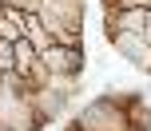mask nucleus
<instances>
[{"instance_id": "obj_1", "label": "nucleus", "mask_w": 151, "mask_h": 131, "mask_svg": "<svg viewBox=\"0 0 151 131\" xmlns=\"http://www.w3.org/2000/svg\"><path fill=\"white\" fill-rule=\"evenodd\" d=\"M44 127L48 123L32 103V87L16 72L0 76V131H44Z\"/></svg>"}, {"instance_id": "obj_2", "label": "nucleus", "mask_w": 151, "mask_h": 131, "mask_svg": "<svg viewBox=\"0 0 151 131\" xmlns=\"http://www.w3.org/2000/svg\"><path fill=\"white\" fill-rule=\"evenodd\" d=\"M36 16L56 44L83 48V0H44Z\"/></svg>"}, {"instance_id": "obj_3", "label": "nucleus", "mask_w": 151, "mask_h": 131, "mask_svg": "<svg viewBox=\"0 0 151 131\" xmlns=\"http://www.w3.org/2000/svg\"><path fill=\"white\" fill-rule=\"evenodd\" d=\"M76 127L80 131H135L127 111V92L123 95H96L80 107L76 115Z\"/></svg>"}, {"instance_id": "obj_4", "label": "nucleus", "mask_w": 151, "mask_h": 131, "mask_svg": "<svg viewBox=\"0 0 151 131\" xmlns=\"http://www.w3.org/2000/svg\"><path fill=\"white\" fill-rule=\"evenodd\" d=\"M48 68V79H80L83 68H88V52L83 48H68V44H48L40 52Z\"/></svg>"}, {"instance_id": "obj_5", "label": "nucleus", "mask_w": 151, "mask_h": 131, "mask_svg": "<svg viewBox=\"0 0 151 131\" xmlns=\"http://www.w3.org/2000/svg\"><path fill=\"white\" fill-rule=\"evenodd\" d=\"M104 32H107V44H111L131 68H139V72L151 76V44H147L143 32H123V28H104Z\"/></svg>"}, {"instance_id": "obj_6", "label": "nucleus", "mask_w": 151, "mask_h": 131, "mask_svg": "<svg viewBox=\"0 0 151 131\" xmlns=\"http://www.w3.org/2000/svg\"><path fill=\"white\" fill-rule=\"evenodd\" d=\"M24 40H28L36 52H44L48 44H56V40L48 36V28L40 24V16H36V12H24Z\"/></svg>"}, {"instance_id": "obj_7", "label": "nucleus", "mask_w": 151, "mask_h": 131, "mask_svg": "<svg viewBox=\"0 0 151 131\" xmlns=\"http://www.w3.org/2000/svg\"><path fill=\"white\" fill-rule=\"evenodd\" d=\"M16 72V52H12V40H0V76Z\"/></svg>"}, {"instance_id": "obj_8", "label": "nucleus", "mask_w": 151, "mask_h": 131, "mask_svg": "<svg viewBox=\"0 0 151 131\" xmlns=\"http://www.w3.org/2000/svg\"><path fill=\"white\" fill-rule=\"evenodd\" d=\"M68 131H80V127H76V123H72V127H68Z\"/></svg>"}]
</instances>
